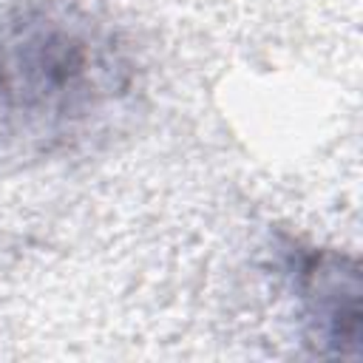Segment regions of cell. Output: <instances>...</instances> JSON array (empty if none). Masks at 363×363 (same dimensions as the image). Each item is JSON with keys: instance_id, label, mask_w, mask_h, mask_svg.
I'll return each mask as SVG.
<instances>
[{"instance_id": "1", "label": "cell", "mask_w": 363, "mask_h": 363, "mask_svg": "<svg viewBox=\"0 0 363 363\" xmlns=\"http://www.w3.org/2000/svg\"><path fill=\"white\" fill-rule=\"evenodd\" d=\"M145 71L128 31L88 0L0 9V150L65 159L111 139L136 111Z\"/></svg>"}, {"instance_id": "2", "label": "cell", "mask_w": 363, "mask_h": 363, "mask_svg": "<svg viewBox=\"0 0 363 363\" xmlns=\"http://www.w3.org/2000/svg\"><path fill=\"white\" fill-rule=\"evenodd\" d=\"M284 275L298 301L306 343L323 357H352L360 349V264L332 247L286 241Z\"/></svg>"}]
</instances>
